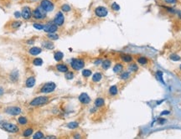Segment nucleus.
<instances>
[{
	"label": "nucleus",
	"instance_id": "nucleus-2",
	"mask_svg": "<svg viewBox=\"0 0 181 139\" xmlns=\"http://www.w3.org/2000/svg\"><path fill=\"white\" fill-rule=\"evenodd\" d=\"M32 16H33L34 18L37 19V20H43V19L46 18V12L44 11L40 6H39V7H36L33 10Z\"/></svg>",
	"mask_w": 181,
	"mask_h": 139
},
{
	"label": "nucleus",
	"instance_id": "nucleus-27",
	"mask_svg": "<svg viewBox=\"0 0 181 139\" xmlns=\"http://www.w3.org/2000/svg\"><path fill=\"white\" fill-rule=\"evenodd\" d=\"M18 122H19V125H21V126H24V125H26L27 123H28V119L26 118L25 117H19V118H18Z\"/></svg>",
	"mask_w": 181,
	"mask_h": 139
},
{
	"label": "nucleus",
	"instance_id": "nucleus-17",
	"mask_svg": "<svg viewBox=\"0 0 181 139\" xmlns=\"http://www.w3.org/2000/svg\"><path fill=\"white\" fill-rule=\"evenodd\" d=\"M102 79V74L101 72H96L92 75V81L93 82H99Z\"/></svg>",
	"mask_w": 181,
	"mask_h": 139
},
{
	"label": "nucleus",
	"instance_id": "nucleus-36",
	"mask_svg": "<svg viewBox=\"0 0 181 139\" xmlns=\"http://www.w3.org/2000/svg\"><path fill=\"white\" fill-rule=\"evenodd\" d=\"M47 37H48V39H51V40H56V39H59V36H58L57 35H56L55 33L54 34H49V35H47Z\"/></svg>",
	"mask_w": 181,
	"mask_h": 139
},
{
	"label": "nucleus",
	"instance_id": "nucleus-4",
	"mask_svg": "<svg viewBox=\"0 0 181 139\" xmlns=\"http://www.w3.org/2000/svg\"><path fill=\"white\" fill-rule=\"evenodd\" d=\"M85 66V61L82 59H72L70 61V67L74 70H80L83 69Z\"/></svg>",
	"mask_w": 181,
	"mask_h": 139
},
{
	"label": "nucleus",
	"instance_id": "nucleus-1",
	"mask_svg": "<svg viewBox=\"0 0 181 139\" xmlns=\"http://www.w3.org/2000/svg\"><path fill=\"white\" fill-rule=\"evenodd\" d=\"M50 101V97L46 96H39L34 98L30 102V105L31 106H41L47 104Z\"/></svg>",
	"mask_w": 181,
	"mask_h": 139
},
{
	"label": "nucleus",
	"instance_id": "nucleus-10",
	"mask_svg": "<svg viewBox=\"0 0 181 139\" xmlns=\"http://www.w3.org/2000/svg\"><path fill=\"white\" fill-rule=\"evenodd\" d=\"M53 22L57 26H61L64 24V22H65V16H64V14L62 13V12H58V13H56Z\"/></svg>",
	"mask_w": 181,
	"mask_h": 139
},
{
	"label": "nucleus",
	"instance_id": "nucleus-21",
	"mask_svg": "<svg viewBox=\"0 0 181 139\" xmlns=\"http://www.w3.org/2000/svg\"><path fill=\"white\" fill-rule=\"evenodd\" d=\"M112 65V61H110V60H105V61H102V67L103 70H107V69H109L110 67H111Z\"/></svg>",
	"mask_w": 181,
	"mask_h": 139
},
{
	"label": "nucleus",
	"instance_id": "nucleus-12",
	"mask_svg": "<svg viewBox=\"0 0 181 139\" xmlns=\"http://www.w3.org/2000/svg\"><path fill=\"white\" fill-rule=\"evenodd\" d=\"M79 101L81 103L84 105H87L90 102V98L88 96V94L86 93H81L79 96Z\"/></svg>",
	"mask_w": 181,
	"mask_h": 139
},
{
	"label": "nucleus",
	"instance_id": "nucleus-44",
	"mask_svg": "<svg viewBox=\"0 0 181 139\" xmlns=\"http://www.w3.org/2000/svg\"><path fill=\"white\" fill-rule=\"evenodd\" d=\"M14 17H15V18H20V17H21V13H20V12H19V11L15 12V13H14Z\"/></svg>",
	"mask_w": 181,
	"mask_h": 139
},
{
	"label": "nucleus",
	"instance_id": "nucleus-11",
	"mask_svg": "<svg viewBox=\"0 0 181 139\" xmlns=\"http://www.w3.org/2000/svg\"><path fill=\"white\" fill-rule=\"evenodd\" d=\"M21 17H23L24 19L25 20H29L32 17V12L31 9H30V7H24L22 9V11H21Z\"/></svg>",
	"mask_w": 181,
	"mask_h": 139
},
{
	"label": "nucleus",
	"instance_id": "nucleus-37",
	"mask_svg": "<svg viewBox=\"0 0 181 139\" xmlns=\"http://www.w3.org/2000/svg\"><path fill=\"white\" fill-rule=\"evenodd\" d=\"M156 76H157V78L159 79V81H162V83H164V80H163V72L160 71V70H158L157 72H156Z\"/></svg>",
	"mask_w": 181,
	"mask_h": 139
},
{
	"label": "nucleus",
	"instance_id": "nucleus-39",
	"mask_svg": "<svg viewBox=\"0 0 181 139\" xmlns=\"http://www.w3.org/2000/svg\"><path fill=\"white\" fill-rule=\"evenodd\" d=\"M70 7L68 5V4H63L62 6H61V10H62L63 12H69L70 11Z\"/></svg>",
	"mask_w": 181,
	"mask_h": 139
},
{
	"label": "nucleus",
	"instance_id": "nucleus-43",
	"mask_svg": "<svg viewBox=\"0 0 181 139\" xmlns=\"http://www.w3.org/2000/svg\"><path fill=\"white\" fill-rule=\"evenodd\" d=\"M42 139H56V136H45Z\"/></svg>",
	"mask_w": 181,
	"mask_h": 139
},
{
	"label": "nucleus",
	"instance_id": "nucleus-20",
	"mask_svg": "<svg viewBox=\"0 0 181 139\" xmlns=\"http://www.w3.org/2000/svg\"><path fill=\"white\" fill-rule=\"evenodd\" d=\"M105 104V101H104V99L102 98V97H98V98L96 99V101H95V106L96 107H102V106H104Z\"/></svg>",
	"mask_w": 181,
	"mask_h": 139
},
{
	"label": "nucleus",
	"instance_id": "nucleus-6",
	"mask_svg": "<svg viewBox=\"0 0 181 139\" xmlns=\"http://www.w3.org/2000/svg\"><path fill=\"white\" fill-rule=\"evenodd\" d=\"M40 7L47 13V12L53 11L55 6H54L53 2L50 0H42L40 2Z\"/></svg>",
	"mask_w": 181,
	"mask_h": 139
},
{
	"label": "nucleus",
	"instance_id": "nucleus-15",
	"mask_svg": "<svg viewBox=\"0 0 181 139\" xmlns=\"http://www.w3.org/2000/svg\"><path fill=\"white\" fill-rule=\"evenodd\" d=\"M41 52H42V49L39 47H36V46L31 47L30 49H29V54H30V55H33V56L39 55Z\"/></svg>",
	"mask_w": 181,
	"mask_h": 139
},
{
	"label": "nucleus",
	"instance_id": "nucleus-9",
	"mask_svg": "<svg viewBox=\"0 0 181 139\" xmlns=\"http://www.w3.org/2000/svg\"><path fill=\"white\" fill-rule=\"evenodd\" d=\"M95 14L99 18H105L108 14V10L103 6H99L95 9Z\"/></svg>",
	"mask_w": 181,
	"mask_h": 139
},
{
	"label": "nucleus",
	"instance_id": "nucleus-45",
	"mask_svg": "<svg viewBox=\"0 0 181 139\" xmlns=\"http://www.w3.org/2000/svg\"><path fill=\"white\" fill-rule=\"evenodd\" d=\"M165 2L168 4H175L177 2V0H165Z\"/></svg>",
	"mask_w": 181,
	"mask_h": 139
},
{
	"label": "nucleus",
	"instance_id": "nucleus-13",
	"mask_svg": "<svg viewBox=\"0 0 181 139\" xmlns=\"http://www.w3.org/2000/svg\"><path fill=\"white\" fill-rule=\"evenodd\" d=\"M56 69L59 72H61V73H66L67 71H69L68 65L65 64H63V63H59V64L56 65Z\"/></svg>",
	"mask_w": 181,
	"mask_h": 139
},
{
	"label": "nucleus",
	"instance_id": "nucleus-46",
	"mask_svg": "<svg viewBox=\"0 0 181 139\" xmlns=\"http://www.w3.org/2000/svg\"><path fill=\"white\" fill-rule=\"evenodd\" d=\"M34 43V39H30V40H27L26 41V44H32Z\"/></svg>",
	"mask_w": 181,
	"mask_h": 139
},
{
	"label": "nucleus",
	"instance_id": "nucleus-19",
	"mask_svg": "<svg viewBox=\"0 0 181 139\" xmlns=\"http://www.w3.org/2000/svg\"><path fill=\"white\" fill-rule=\"evenodd\" d=\"M121 59L123 62L130 63L133 61V56L130 55H121Z\"/></svg>",
	"mask_w": 181,
	"mask_h": 139
},
{
	"label": "nucleus",
	"instance_id": "nucleus-23",
	"mask_svg": "<svg viewBox=\"0 0 181 139\" xmlns=\"http://www.w3.org/2000/svg\"><path fill=\"white\" fill-rule=\"evenodd\" d=\"M32 64L35 66H40L43 65V60L41 58H39V57H36L32 61Z\"/></svg>",
	"mask_w": 181,
	"mask_h": 139
},
{
	"label": "nucleus",
	"instance_id": "nucleus-29",
	"mask_svg": "<svg viewBox=\"0 0 181 139\" xmlns=\"http://www.w3.org/2000/svg\"><path fill=\"white\" fill-rule=\"evenodd\" d=\"M92 75V71L89 69H84L82 70V75H83L85 78H88V77L91 76Z\"/></svg>",
	"mask_w": 181,
	"mask_h": 139
},
{
	"label": "nucleus",
	"instance_id": "nucleus-5",
	"mask_svg": "<svg viewBox=\"0 0 181 139\" xmlns=\"http://www.w3.org/2000/svg\"><path fill=\"white\" fill-rule=\"evenodd\" d=\"M1 127L5 130L6 132H11V133H16L19 131V126H17L15 124H13V123L10 122H4L1 124Z\"/></svg>",
	"mask_w": 181,
	"mask_h": 139
},
{
	"label": "nucleus",
	"instance_id": "nucleus-8",
	"mask_svg": "<svg viewBox=\"0 0 181 139\" xmlns=\"http://www.w3.org/2000/svg\"><path fill=\"white\" fill-rule=\"evenodd\" d=\"M5 112L11 116H19L21 114L22 110L19 106H9L5 109Z\"/></svg>",
	"mask_w": 181,
	"mask_h": 139
},
{
	"label": "nucleus",
	"instance_id": "nucleus-47",
	"mask_svg": "<svg viewBox=\"0 0 181 139\" xmlns=\"http://www.w3.org/2000/svg\"><path fill=\"white\" fill-rule=\"evenodd\" d=\"M102 60H97V61H95L94 64H95V65H100V64H102Z\"/></svg>",
	"mask_w": 181,
	"mask_h": 139
},
{
	"label": "nucleus",
	"instance_id": "nucleus-49",
	"mask_svg": "<svg viewBox=\"0 0 181 139\" xmlns=\"http://www.w3.org/2000/svg\"><path fill=\"white\" fill-rule=\"evenodd\" d=\"M167 114H169V112H162V113H161V116L167 115Z\"/></svg>",
	"mask_w": 181,
	"mask_h": 139
},
{
	"label": "nucleus",
	"instance_id": "nucleus-22",
	"mask_svg": "<svg viewBox=\"0 0 181 139\" xmlns=\"http://www.w3.org/2000/svg\"><path fill=\"white\" fill-rule=\"evenodd\" d=\"M117 93H118V88L116 86H112L109 88V94L111 96H114L117 95Z\"/></svg>",
	"mask_w": 181,
	"mask_h": 139
},
{
	"label": "nucleus",
	"instance_id": "nucleus-3",
	"mask_svg": "<svg viewBox=\"0 0 181 139\" xmlns=\"http://www.w3.org/2000/svg\"><path fill=\"white\" fill-rule=\"evenodd\" d=\"M56 83L47 82V83H44V84L41 86L40 89H39V92L44 94H49L53 92L54 91L56 90Z\"/></svg>",
	"mask_w": 181,
	"mask_h": 139
},
{
	"label": "nucleus",
	"instance_id": "nucleus-26",
	"mask_svg": "<svg viewBox=\"0 0 181 139\" xmlns=\"http://www.w3.org/2000/svg\"><path fill=\"white\" fill-rule=\"evenodd\" d=\"M42 45L44 48H45L46 49H52L54 48V44L52 42H50V41H44L42 43Z\"/></svg>",
	"mask_w": 181,
	"mask_h": 139
},
{
	"label": "nucleus",
	"instance_id": "nucleus-48",
	"mask_svg": "<svg viewBox=\"0 0 181 139\" xmlns=\"http://www.w3.org/2000/svg\"><path fill=\"white\" fill-rule=\"evenodd\" d=\"M4 88L0 87V96L3 95V94H4Z\"/></svg>",
	"mask_w": 181,
	"mask_h": 139
},
{
	"label": "nucleus",
	"instance_id": "nucleus-7",
	"mask_svg": "<svg viewBox=\"0 0 181 139\" xmlns=\"http://www.w3.org/2000/svg\"><path fill=\"white\" fill-rule=\"evenodd\" d=\"M58 30V26L56 25L54 22L47 23L44 28V31L49 34H54Z\"/></svg>",
	"mask_w": 181,
	"mask_h": 139
},
{
	"label": "nucleus",
	"instance_id": "nucleus-24",
	"mask_svg": "<svg viewBox=\"0 0 181 139\" xmlns=\"http://www.w3.org/2000/svg\"><path fill=\"white\" fill-rule=\"evenodd\" d=\"M137 61H138V63H139V64L142 65H147L148 63V60L144 56L138 57Z\"/></svg>",
	"mask_w": 181,
	"mask_h": 139
},
{
	"label": "nucleus",
	"instance_id": "nucleus-50",
	"mask_svg": "<svg viewBox=\"0 0 181 139\" xmlns=\"http://www.w3.org/2000/svg\"><path fill=\"white\" fill-rule=\"evenodd\" d=\"M179 68H180V70H181V65H180V67H179Z\"/></svg>",
	"mask_w": 181,
	"mask_h": 139
},
{
	"label": "nucleus",
	"instance_id": "nucleus-14",
	"mask_svg": "<svg viewBox=\"0 0 181 139\" xmlns=\"http://www.w3.org/2000/svg\"><path fill=\"white\" fill-rule=\"evenodd\" d=\"M35 82H36V81H35L34 76L31 75V76L28 77V78L26 79V81H25V86H26V87H28V88H32L33 86H34Z\"/></svg>",
	"mask_w": 181,
	"mask_h": 139
},
{
	"label": "nucleus",
	"instance_id": "nucleus-34",
	"mask_svg": "<svg viewBox=\"0 0 181 139\" xmlns=\"http://www.w3.org/2000/svg\"><path fill=\"white\" fill-rule=\"evenodd\" d=\"M33 26L35 29H37V30H41V29H44V25L40 23H34L33 24Z\"/></svg>",
	"mask_w": 181,
	"mask_h": 139
},
{
	"label": "nucleus",
	"instance_id": "nucleus-42",
	"mask_svg": "<svg viewBox=\"0 0 181 139\" xmlns=\"http://www.w3.org/2000/svg\"><path fill=\"white\" fill-rule=\"evenodd\" d=\"M73 138L74 139H81V134L78 133V132H76V133H75L74 135H73Z\"/></svg>",
	"mask_w": 181,
	"mask_h": 139
},
{
	"label": "nucleus",
	"instance_id": "nucleus-16",
	"mask_svg": "<svg viewBox=\"0 0 181 139\" xmlns=\"http://www.w3.org/2000/svg\"><path fill=\"white\" fill-rule=\"evenodd\" d=\"M63 58H64V54L61 51H56L54 53V59H55L57 62L61 61L63 60Z\"/></svg>",
	"mask_w": 181,
	"mask_h": 139
},
{
	"label": "nucleus",
	"instance_id": "nucleus-35",
	"mask_svg": "<svg viewBox=\"0 0 181 139\" xmlns=\"http://www.w3.org/2000/svg\"><path fill=\"white\" fill-rule=\"evenodd\" d=\"M129 70H131V71H138V65L135 63H132L131 65H129Z\"/></svg>",
	"mask_w": 181,
	"mask_h": 139
},
{
	"label": "nucleus",
	"instance_id": "nucleus-40",
	"mask_svg": "<svg viewBox=\"0 0 181 139\" xmlns=\"http://www.w3.org/2000/svg\"><path fill=\"white\" fill-rule=\"evenodd\" d=\"M170 59L174 61H180L181 60L180 57H179L178 55H176V54H173V55H170Z\"/></svg>",
	"mask_w": 181,
	"mask_h": 139
},
{
	"label": "nucleus",
	"instance_id": "nucleus-31",
	"mask_svg": "<svg viewBox=\"0 0 181 139\" xmlns=\"http://www.w3.org/2000/svg\"><path fill=\"white\" fill-rule=\"evenodd\" d=\"M78 126H79V123L76 122H71L67 124V127H69L70 129H76L78 127Z\"/></svg>",
	"mask_w": 181,
	"mask_h": 139
},
{
	"label": "nucleus",
	"instance_id": "nucleus-38",
	"mask_svg": "<svg viewBox=\"0 0 181 139\" xmlns=\"http://www.w3.org/2000/svg\"><path fill=\"white\" fill-rule=\"evenodd\" d=\"M111 8L112 10H114V11H119L120 10V6L118 5V4H116V3H112L111 5Z\"/></svg>",
	"mask_w": 181,
	"mask_h": 139
},
{
	"label": "nucleus",
	"instance_id": "nucleus-33",
	"mask_svg": "<svg viewBox=\"0 0 181 139\" xmlns=\"http://www.w3.org/2000/svg\"><path fill=\"white\" fill-rule=\"evenodd\" d=\"M130 77V73L128 71H123L122 72V74L120 75V78L122 80H128Z\"/></svg>",
	"mask_w": 181,
	"mask_h": 139
},
{
	"label": "nucleus",
	"instance_id": "nucleus-25",
	"mask_svg": "<svg viewBox=\"0 0 181 139\" xmlns=\"http://www.w3.org/2000/svg\"><path fill=\"white\" fill-rule=\"evenodd\" d=\"M10 79H11V81H14V82L18 81V79H19V72H18V70H13L10 74Z\"/></svg>",
	"mask_w": 181,
	"mask_h": 139
},
{
	"label": "nucleus",
	"instance_id": "nucleus-32",
	"mask_svg": "<svg viewBox=\"0 0 181 139\" xmlns=\"http://www.w3.org/2000/svg\"><path fill=\"white\" fill-rule=\"evenodd\" d=\"M75 76V74L74 72H72V71H67L66 73H65V79H67V80H72V79L74 78Z\"/></svg>",
	"mask_w": 181,
	"mask_h": 139
},
{
	"label": "nucleus",
	"instance_id": "nucleus-18",
	"mask_svg": "<svg viewBox=\"0 0 181 139\" xmlns=\"http://www.w3.org/2000/svg\"><path fill=\"white\" fill-rule=\"evenodd\" d=\"M122 70H123V65L121 64V63H116L113 67V72L114 73H120L122 71Z\"/></svg>",
	"mask_w": 181,
	"mask_h": 139
},
{
	"label": "nucleus",
	"instance_id": "nucleus-41",
	"mask_svg": "<svg viewBox=\"0 0 181 139\" xmlns=\"http://www.w3.org/2000/svg\"><path fill=\"white\" fill-rule=\"evenodd\" d=\"M22 24V23L20 21H14L12 23V28L13 29H18L19 27H20V25Z\"/></svg>",
	"mask_w": 181,
	"mask_h": 139
},
{
	"label": "nucleus",
	"instance_id": "nucleus-30",
	"mask_svg": "<svg viewBox=\"0 0 181 139\" xmlns=\"http://www.w3.org/2000/svg\"><path fill=\"white\" fill-rule=\"evenodd\" d=\"M44 137V133H43L41 131H38L36 132L33 136V139H42Z\"/></svg>",
	"mask_w": 181,
	"mask_h": 139
},
{
	"label": "nucleus",
	"instance_id": "nucleus-28",
	"mask_svg": "<svg viewBox=\"0 0 181 139\" xmlns=\"http://www.w3.org/2000/svg\"><path fill=\"white\" fill-rule=\"evenodd\" d=\"M34 132V129L33 128H27V129H25V130L24 131V132H23V136L25 137H29L30 136H31L32 134H33Z\"/></svg>",
	"mask_w": 181,
	"mask_h": 139
}]
</instances>
